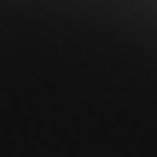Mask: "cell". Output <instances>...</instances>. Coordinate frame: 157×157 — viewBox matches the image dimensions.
Returning a JSON list of instances; mask_svg holds the SVG:
<instances>
[{
	"instance_id": "cell-1",
	"label": "cell",
	"mask_w": 157,
	"mask_h": 157,
	"mask_svg": "<svg viewBox=\"0 0 157 157\" xmlns=\"http://www.w3.org/2000/svg\"><path fill=\"white\" fill-rule=\"evenodd\" d=\"M0 157H157V0H0Z\"/></svg>"
}]
</instances>
